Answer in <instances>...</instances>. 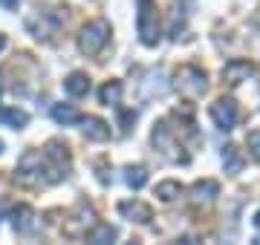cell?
Here are the masks:
<instances>
[{
    "label": "cell",
    "instance_id": "cell-1",
    "mask_svg": "<svg viewBox=\"0 0 260 245\" xmlns=\"http://www.w3.org/2000/svg\"><path fill=\"white\" fill-rule=\"evenodd\" d=\"M47 173V159L38 150H26L18 159V168H15V182L23 185V188H35L38 182L44 179Z\"/></svg>",
    "mask_w": 260,
    "mask_h": 245
},
{
    "label": "cell",
    "instance_id": "cell-2",
    "mask_svg": "<svg viewBox=\"0 0 260 245\" xmlns=\"http://www.w3.org/2000/svg\"><path fill=\"white\" fill-rule=\"evenodd\" d=\"M136 32L139 40L145 47H156L162 38V29H159V15L153 0H139V15H136Z\"/></svg>",
    "mask_w": 260,
    "mask_h": 245
},
{
    "label": "cell",
    "instance_id": "cell-3",
    "mask_svg": "<svg viewBox=\"0 0 260 245\" xmlns=\"http://www.w3.org/2000/svg\"><path fill=\"white\" fill-rule=\"evenodd\" d=\"M110 40V23L107 20H90L78 35V49L84 55H99Z\"/></svg>",
    "mask_w": 260,
    "mask_h": 245
},
{
    "label": "cell",
    "instance_id": "cell-4",
    "mask_svg": "<svg viewBox=\"0 0 260 245\" xmlns=\"http://www.w3.org/2000/svg\"><path fill=\"white\" fill-rule=\"evenodd\" d=\"M174 87H177L179 93L185 95H203L205 93V72L203 69H197V66H179L177 72H174Z\"/></svg>",
    "mask_w": 260,
    "mask_h": 245
},
{
    "label": "cell",
    "instance_id": "cell-5",
    "mask_svg": "<svg viewBox=\"0 0 260 245\" xmlns=\"http://www.w3.org/2000/svg\"><path fill=\"white\" fill-rule=\"evenodd\" d=\"M237 115L240 113H237V101H234V98H217V101L211 104V118L220 130H234Z\"/></svg>",
    "mask_w": 260,
    "mask_h": 245
},
{
    "label": "cell",
    "instance_id": "cell-6",
    "mask_svg": "<svg viewBox=\"0 0 260 245\" xmlns=\"http://www.w3.org/2000/svg\"><path fill=\"white\" fill-rule=\"evenodd\" d=\"M153 147H156L165 159L188 165V156H179L177 153V150H182V147H177V142H174V136H171V130H168L165 124H156V127H153Z\"/></svg>",
    "mask_w": 260,
    "mask_h": 245
},
{
    "label": "cell",
    "instance_id": "cell-7",
    "mask_svg": "<svg viewBox=\"0 0 260 245\" xmlns=\"http://www.w3.org/2000/svg\"><path fill=\"white\" fill-rule=\"evenodd\" d=\"M254 75V64L251 61H243V58H234L223 66V81L225 84H243Z\"/></svg>",
    "mask_w": 260,
    "mask_h": 245
},
{
    "label": "cell",
    "instance_id": "cell-8",
    "mask_svg": "<svg viewBox=\"0 0 260 245\" xmlns=\"http://www.w3.org/2000/svg\"><path fill=\"white\" fill-rule=\"evenodd\" d=\"M119 214L121 217H127L130 222H139V225H148L150 219H153L150 205H145V202H139V199H133V202H121Z\"/></svg>",
    "mask_w": 260,
    "mask_h": 245
},
{
    "label": "cell",
    "instance_id": "cell-9",
    "mask_svg": "<svg viewBox=\"0 0 260 245\" xmlns=\"http://www.w3.org/2000/svg\"><path fill=\"white\" fill-rule=\"evenodd\" d=\"M81 130L84 136L90 139V142H107L110 139V124L104 121V118H99V115H87V118H81Z\"/></svg>",
    "mask_w": 260,
    "mask_h": 245
},
{
    "label": "cell",
    "instance_id": "cell-10",
    "mask_svg": "<svg viewBox=\"0 0 260 245\" xmlns=\"http://www.w3.org/2000/svg\"><path fill=\"white\" fill-rule=\"evenodd\" d=\"M44 159L55 165L58 179H61V170L70 168V147H67L64 142H49V144H47V150H44Z\"/></svg>",
    "mask_w": 260,
    "mask_h": 245
},
{
    "label": "cell",
    "instance_id": "cell-11",
    "mask_svg": "<svg viewBox=\"0 0 260 245\" xmlns=\"http://www.w3.org/2000/svg\"><path fill=\"white\" fill-rule=\"evenodd\" d=\"M12 225L18 234H29L35 228V211L29 205H15L12 208Z\"/></svg>",
    "mask_w": 260,
    "mask_h": 245
},
{
    "label": "cell",
    "instance_id": "cell-12",
    "mask_svg": "<svg viewBox=\"0 0 260 245\" xmlns=\"http://www.w3.org/2000/svg\"><path fill=\"white\" fill-rule=\"evenodd\" d=\"M0 121L6 127H12V130H23L29 124V113L18 110V107H0Z\"/></svg>",
    "mask_w": 260,
    "mask_h": 245
},
{
    "label": "cell",
    "instance_id": "cell-13",
    "mask_svg": "<svg viewBox=\"0 0 260 245\" xmlns=\"http://www.w3.org/2000/svg\"><path fill=\"white\" fill-rule=\"evenodd\" d=\"M113 239H116V228L107 222L93 225V231L87 234V245H113Z\"/></svg>",
    "mask_w": 260,
    "mask_h": 245
},
{
    "label": "cell",
    "instance_id": "cell-14",
    "mask_svg": "<svg viewBox=\"0 0 260 245\" xmlns=\"http://www.w3.org/2000/svg\"><path fill=\"white\" fill-rule=\"evenodd\" d=\"M64 90L73 95V98H81V95L90 93V78L84 75V72H70L67 81H64Z\"/></svg>",
    "mask_w": 260,
    "mask_h": 245
},
{
    "label": "cell",
    "instance_id": "cell-15",
    "mask_svg": "<svg viewBox=\"0 0 260 245\" xmlns=\"http://www.w3.org/2000/svg\"><path fill=\"white\" fill-rule=\"evenodd\" d=\"M52 118H55L58 124L70 127V124H78V121H81V113L75 110L73 104H55V107H52Z\"/></svg>",
    "mask_w": 260,
    "mask_h": 245
},
{
    "label": "cell",
    "instance_id": "cell-16",
    "mask_svg": "<svg viewBox=\"0 0 260 245\" xmlns=\"http://www.w3.org/2000/svg\"><path fill=\"white\" fill-rule=\"evenodd\" d=\"M223 165H225L229 173H240L243 170V156H240V150H237L234 144H225L223 147Z\"/></svg>",
    "mask_w": 260,
    "mask_h": 245
},
{
    "label": "cell",
    "instance_id": "cell-17",
    "mask_svg": "<svg viewBox=\"0 0 260 245\" xmlns=\"http://www.w3.org/2000/svg\"><path fill=\"white\" fill-rule=\"evenodd\" d=\"M191 193H194L197 199H214V196H220V182L203 179V182H197L194 188H191Z\"/></svg>",
    "mask_w": 260,
    "mask_h": 245
},
{
    "label": "cell",
    "instance_id": "cell-18",
    "mask_svg": "<svg viewBox=\"0 0 260 245\" xmlns=\"http://www.w3.org/2000/svg\"><path fill=\"white\" fill-rule=\"evenodd\" d=\"M124 182H127V188H133V190H142L145 185H148V170L142 168V165H130L127 168V176H124Z\"/></svg>",
    "mask_w": 260,
    "mask_h": 245
},
{
    "label": "cell",
    "instance_id": "cell-19",
    "mask_svg": "<svg viewBox=\"0 0 260 245\" xmlns=\"http://www.w3.org/2000/svg\"><path fill=\"white\" fill-rule=\"evenodd\" d=\"M99 98H102V104H116L119 107V98H121V81H107V84L99 90Z\"/></svg>",
    "mask_w": 260,
    "mask_h": 245
},
{
    "label": "cell",
    "instance_id": "cell-20",
    "mask_svg": "<svg viewBox=\"0 0 260 245\" xmlns=\"http://www.w3.org/2000/svg\"><path fill=\"white\" fill-rule=\"evenodd\" d=\"M179 193H182V185L174 182V179H165V182H159L156 185V196L162 199V202H174Z\"/></svg>",
    "mask_w": 260,
    "mask_h": 245
},
{
    "label": "cell",
    "instance_id": "cell-21",
    "mask_svg": "<svg viewBox=\"0 0 260 245\" xmlns=\"http://www.w3.org/2000/svg\"><path fill=\"white\" fill-rule=\"evenodd\" d=\"M246 147H249L251 159L260 161V130H251L249 136H246Z\"/></svg>",
    "mask_w": 260,
    "mask_h": 245
},
{
    "label": "cell",
    "instance_id": "cell-22",
    "mask_svg": "<svg viewBox=\"0 0 260 245\" xmlns=\"http://www.w3.org/2000/svg\"><path fill=\"white\" fill-rule=\"evenodd\" d=\"M119 115H121V121H124V127H121V130L127 133L130 124H133V118H136V113H127V110H121V107H119Z\"/></svg>",
    "mask_w": 260,
    "mask_h": 245
},
{
    "label": "cell",
    "instance_id": "cell-23",
    "mask_svg": "<svg viewBox=\"0 0 260 245\" xmlns=\"http://www.w3.org/2000/svg\"><path fill=\"white\" fill-rule=\"evenodd\" d=\"M9 199H0V219H3V214H6V211H9Z\"/></svg>",
    "mask_w": 260,
    "mask_h": 245
},
{
    "label": "cell",
    "instance_id": "cell-24",
    "mask_svg": "<svg viewBox=\"0 0 260 245\" xmlns=\"http://www.w3.org/2000/svg\"><path fill=\"white\" fill-rule=\"evenodd\" d=\"M0 3H3V6H9V9H15V6H18V0H0Z\"/></svg>",
    "mask_w": 260,
    "mask_h": 245
},
{
    "label": "cell",
    "instance_id": "cell-25",
    "mask_svg": "<svg viewBox=\"0 0 260 245\" xmlns=\"http://www.w3.org/2000/svg\"><path fill=\"white\" fill-rule=\"evenodd\" d=\"M3 47H6V35L0 32V52H3Z\"/></svg>",
    "mask_w": 260,
    "mask_h": 245
},
{
    "label": "cell",
    "instance_id": "cell-26",
    "mask_svg": "<svg viewBox=\"0 0 260 245\" xmlns=\"http://www.w3.org/2000/svg\"><path fill=\"white\" fill-rule=\"evenodd\" d=\"M254 225L260 228V211H257V214H254Z\"/></svg>",
    "mask_w": 260,
    "mask_h": 245
},
{
    "label": "cell",
    "instance_id": "cell-27",
    "mask_svg": "<svg viewBox=\"0 0 260 245\" xmlns=\"http://www.w3.org/2000/svg\"><path fill=\"white\" fill-rule=\"evenodd\" d=\"M251 245H260V236H254V239H251Z\"/></svg>",
    "mask_w": 260,
    "mask_h": 245
},
{
    "label": "cell",
    "instance_id": "cell-28",
    "mask_svg": "<svg viewBox=\"0 0 260 245\" xmlns=\"http://www.w3.org/2000/svg\"><path fill=\"white\" fill-rule=\"evenodd\" d=\"M127 245H142V242H136V239H133V242H127Z\"/></svg>",
    "mask_w": 260,
    "mask_h": 245
},
{
    "label": "cell",
    "instance_id": "cell-29",
    "mask_svg": "<svg viewBox=\"0 0 260 245\" xmlns=\"http://www.w3.org/2000/svg\"><path fill=\"white\" fill-rule=\"evenodd\" d=\"M0 153H3V142H0Z\"/></svg>",
    "mask_w": 260,
    "mask_h": 245
}]
</instances>
